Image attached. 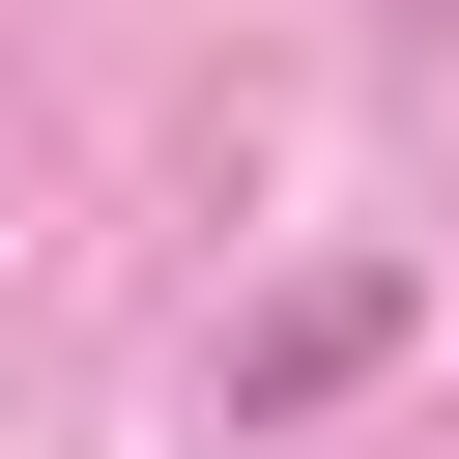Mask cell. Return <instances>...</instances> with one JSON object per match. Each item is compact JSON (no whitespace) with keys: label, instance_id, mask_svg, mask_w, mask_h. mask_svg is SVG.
Masks as SVG:
<instances>
[{"label":"cell","instance_id":"obj_1","mask_svg":"<svg viewBox=\"0 0 459 459\" xmlns=\"http://www.w3.org/2000/svg\"><path fill=\"white\" fill-rule=\"evenodd\" d=\"M402 316H430L402 258H316V287H258V316H230V430H316L344 373H402Z\"/></svg>","mask_w":459,"mask_h":459}]
</instances>
